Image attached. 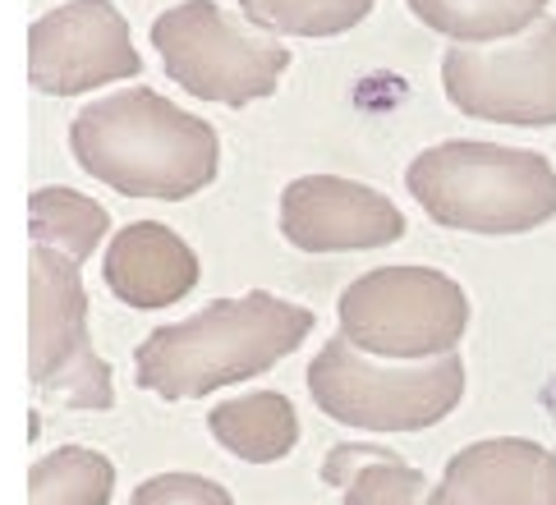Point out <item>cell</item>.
<instances>
[{"label": "cell", "mask_w": 556, "mask_h": 505, "mask_svg": "<svg viewBox=\"0 0 556 505\" xmlns=\"http://www.w3.org/2000/svg\"><path fill=\"white\" fill-rule=\"evenodd\" d=\"M28 377L65 409H115L111 363L92 350L88 290L78 262L55 249L28 253Z\"/></svg>", "instance_id": "obj_7"}, {"label": "cell", "mask_w": 556, "mask_h": 505, "mask_svg": "<svg viewBox=\"0 0 556 505\" xmlns=\"http://www.w3.org/2000/svg\"><path fill=\"white\" fill-rule=\"evenodd\" d=\"M115 464L92 446H61L28 469V505H111Z\"/></svg>", "instance_id": "obj_17"}, {"label": "cell", "mask_w": 556, "mask_h": 505, "mask_svg": "<svg viewBox=\"0 0 556 505\" xmlns=\"http://www.w3.org/2000/svg\"><path fill=\"white\" fill-rule=\"evenodd\" d=\"M281 235L300 253L387 249L405 235V216L368 185L341 175H304L281 193Z\"/></svg>", "instance_id": "obj_10"}, {"label": "cell", "mask_w": 556, "mask_h": 505, "mask_svg": "<svg viewBox=\"0 0 556 505\" xmlns=\"http://www.w3.org/2000/svg\"><path fill=\"white\" fill-rule=\"evenodd\" d=\"M129 505H235V501L222 482L175 469V474H156L148 482H138Z\"/></svg>", "instance_id": "obj_19"}, {"label": "cell", "mask_w": 556, "mask_h": 505, "mask_svg": "<svg viewBox=\"0 0 556 505\" xmlns=\"http://www.w3.org/2000/svg\"><path fill=\"white\" fill-rule=\"evenodd\" d=\"M111 230V216L102 202H92L88 193L78 189H37L28 198V235H33V249H55L65 253L70 262H84L102 249V239Z\"/></svg>", "instance_id": "obj_16"}, {"label": "cell", "mask_w": 556, "mask_h": 505, "mask_svg": "<svg viewBox=\"0 0 556 505\" xmlns=\"http://www.w3.org/2000/svg\"><path fill=\"white\" fill-rule=\"evenodd\" d=\"M442 88L451 106L492 125H556V18L488 47H451L442 55Z\"/></svg>", "instance_id": "obj_8"}, {"label": "cell", "mask_w": 556, "mask_h": 505, "mask_svg": "<svg viewBox=\"0 0 556 505\" xmlns=\"http://www.w3.org/2000/svg\"><path fill=\"white\" fill-rule=\"evenodd\" d=\"M138 70L143 60L111 0H65L28 28V84L47 97H84Z\"/></svg>", "instance_id": "obj_9"}, {"label": "cell", "mask_w": 556, "mask_h": 505, "mask_svg": "<svg viewBox=\"0 0 556 505\" xmlns=\"http://www.w3.org/2000/svg\"><path fill=\"white\" fill-rule=\"evenodd\" d=\"M313 313L267 290L216 299L170 327H156L134 350V381L156 400H203L235 381L263 377L304 345Z\"/></svg>", "instance_id": "obj_2"}, {"label": "cell", "mask_w": 556, "mask_h": 505, "mask_svg": "<svg viewBox=\"0 0 556 505\" xmlns=\"http://www.w3.org/2000/svg\"><path fill=\"white\" fill-rule=\"evenodd\" d=\"M253 28L290 37H336L359 28L372 14V0H240Z\"/></svg>", "instance_id": "obj_18"}, {"label": "cell", "mask_w": 556, "mask_h": 505, "mask_svg": "<svg viewBox=\"0 0 556 505\" xmlns=\"http://www.w3.org/2000/svg\"><path fill=\"white\" fill-rule=\"evenodd\" d=\"M102 276L125 308H170L198 286V253L162 220H134L111 235Z\"/></svg>", "instance_id": "obj_12"}, {"label": "cell", "mask_w": 556, "mask_h": 505, "mask_svg": "<svg viewBox=\"0 0 556 505\" xmlns=\"http://www.w3.org/2000/svg\"><path fill=\"white\" fill-rule=\"evenodd\" d=\"M424 505H556V451L525 437H488L455 451Z\"/></svg>", "instance_id": "obj_11"}, {"label": "cell", "mask_w": 556, "mask_h": 505, "mask_svg": "<svg viewBox=\"0 0 556 505\" xmlns=\"http://www.w3.org/2000/svg\"><path fill=\"white\" fill-rule=\"evenodd\" d=\"M308 395L327 418L354 432H424L455 414L465 395V363L455 354L424 363H377L336 336L308 363Z\"/></svg>", "instance_id": "obj_4"}, {"label": "cell", "mask_w": 556, "mask_h": 505, "mask_svg": "<svg viewBox=\"0 0 556 505\" xmlns=\"http://www.w3.org/2000/svg\"><path fill=\"white\" fill-rule=\"evenodd\" d=\"M424 28L442 33L455 47H488L539 24L547 0H405Z\"/></svg>", "instance_id": "obj_14"}, {"label": "cell", "mask_w": 556, "mask_h": 505, "mask_svg": "<svg viewBox=\"0 0 556 505\" xmlns=\"http://www.w3.org/2000/svg\"><path fill=\"white\" fill-rule=\"evenodd\" d=\"M405 189L437 226L465 235H525L556 216V171L543 152L473 138L419 152Z\"/></svg>", "instance_id": "obj_3"}, {"label": "cell", "mask_w": 556, "mask_h": 505, "mask_svg": "<svg viewBox=\"0 0 556 505\" xmlns=\"http://www.w3.org/2000/svg\"><path fill=\"white\" fill-rule=\"evenodd\" d=\"M152 47L162 70L198 101L249 106L271 97L290 70V51L276 33L230 18L216 0H185L152 18Z\"/></svg>", "instance_id": "obj_5"}, {"label": "cell", "mask_w": 556, "mask_h": 505, "mask_svg": "<svg viewBox=\"0 0 556 505\" xmlns=\"http://www.w3.org/2000/svg\"><path fill=\"white\" fill-rule=\"evenodd\" d=\"M70 152L106 189L156 202L203 193L222 166L216 129L152 88H125L84 106L70 125Z\"/></svg>", "instance_id": "obj_1"}, {"label": "cell", "mask_w": 556, "mask_h": 505, "mask_svg": "<svg viewBox=\"0 0 556 505\" xmlns=\"http://www.w3.org/2000/svg\"><path fill=\"white\" fill-rule=\"evenodd\" d=\"M207 432L235 459L276 464L300 446V414H294V404L281 391H253L240 400L212 404Z\"/></svg>", "instance_id": "obj_13"}, {"label": "cell", "mask_w": 556, "mask_h": 505, "mask_svg": "<svg viewBox=\"0 0 556 505\" xmlns=\"http://www.w3.org/2000/svg\"><path fill=\"white\" fill-rule=\"evenodd\" d=\"M341 340L372 358H442L469 327V299L437 267H377L336 303Z\"/></svg>", "instance_id": "obj_6"}, {"label": "cell", "mask_w": 556, "mask_h": 505, "mask_svg": "<svg viewBox=\"0 0 556 505\" xmlns=\"http://www.w3.org/2000/svg\"><path fill=\"white\" fill-rule=\"evenodd\" d=\"M323 482L345 488V505H424L432 492L419 469L372 446L331 451L323 464Z\"/></svg>", "instance_id": "obj_15"}]
</instances>
